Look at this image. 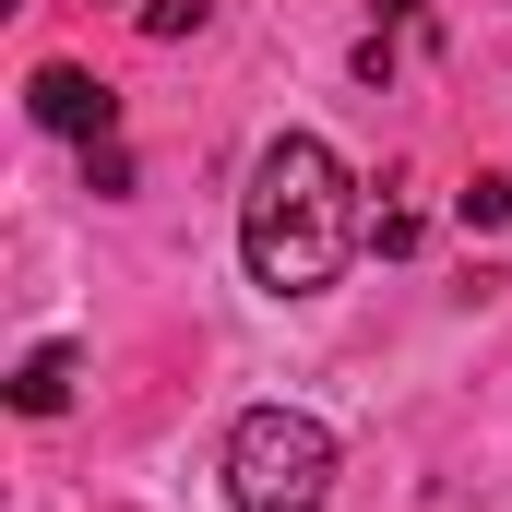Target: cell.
<instances>
[{
    "label": "cell",
    "instance_id": "1",
    "mask_svg": "<svg viewBox=\"0 0 512 512\" xmlns=\"http://www.w3.org/2000/svg\"><path fill=\"white\" fill-rule=\"evenodd\" d=\"M239 251H251V286H274V298H322L346 274L358 203H346L334 143H310V131H274L262 143L251 191H239Z\"/></svg>",
    "mask_w": 512,
    "mask_h": 512
},
{
    "label": "cell",
    "instance_id": "2",
    "mask_svg": "<svg viewBox=\"0 0 512 512\" xmlns=\"http://www.w3.org/2000/svg\"><path fill=\"white\" fill-rule=\"evenodd\" d=\"M227 501L239 512H322L334 501V429L310 405H251L227 429Z\"/></svg>",
    "mask_w": 512,
    "mask_h": 512
},
{
    "label": "cell",
    "instance_id": "3",
    "mask_svg": "<svg viewBox=\"0 0 512 512\" xmlns=\"http://www.w3.org/2000/svg\"><path fill=\"white\" fill-rule=\"evenodd\" d=\"M24 108L48 131H72V143H108V131H120V96H108L96 72H72V60H48V72L24 84Z\"/></svg>",
    "mask_w": 512,
    "mask_h": 512
},
{
    "label": "cell",
    "instance_id": "4",
    "mask_svg": "<svg viewBox=\"0 0 512 512\" xmlns=\"http://www.w3.org/2000/svg\"><path fill=\"white\" fill-rule=\"evenodd\" d=\"M12 405H24V417H60V405H72V346H36V358L12 370Z\"/></svg>",
    "mask_w": 512,
    "mask_h": 512
},
{
    "label": "cell",
    "instance_id": "5",
    "mask_svg": "<svg viewBox=\"0 0 512 512\" xmlns=\"http://www.w3.org/2000/svg\"><path fill=\"white\" fill-rule=\"evenodd\" d=\"M84 191H96V203H120V191H131V155H120V131H108V143H84Z\"/></svg>",
    "mask_w": 512,
    "mask_h": 512
},
{
    "label": "cell",
    "instance_id": "6",
    "mask_svg": "<svg viewBox=\"0 0 512 512\" xmlns=\"http://www.w3.org/2000/svg\"><path fill=\"white\" fill-rule=\"evenodd\" d=\"M215 0H143V36H203Z\"/></svg>",
    "mask_w": 512,
    "mask_h": 512
},
{
    "label": "cell",
    "instance_id": "7",
    "mask_svg": "<svg viewBox=\"0 0 512 512\" xmlns=\"http://www.w3.org/2000/svg\"><path fill=\"white\" fill-rule=\"evenodd\" d=\"M453 215H465V227H501L512 191H501V179H465V191H453Z\"/></svg>",
    "mask_w": 512,
    "mask_h": 512
}]
</instances>
